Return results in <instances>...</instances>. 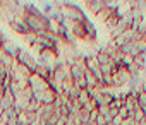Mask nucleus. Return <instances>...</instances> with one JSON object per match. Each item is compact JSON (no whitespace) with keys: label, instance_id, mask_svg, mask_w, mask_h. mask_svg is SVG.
<instances>
[{"label":"nucleus","instance_id":"obj_6","mask_svg":"<svg viewBox=\"0 0 146 125\" xmlns=\"http://www.w3.org/2000/svg\"><path fill=\"white\" fill-rule=\"evenodd\" d=\"M9 26H11L17 34H21V36H26L28 33H31V31H29V28H28V24L24 22V19H23V17H16V19H12V21L9 22Z\"/></svg>","mask_w":146,"mask_h":125},{"label":"nucleus","instance_id":"obj_19","mask_svg":"<svg viewBox=\"0 0 146 125\" xmlns=\"http://www.w3.org/2000/svg\"><path fill=\"white\" fill-rule=\"evenodd\" d=\"M96 116H98V108L93 110V111H90V123H95L96 122Z\"/></svg>","mask_w":146,"mask_h":125},{"label":"nucleus","instance_id":"obj_15","mask_svg":"<svg viewBox=\"0 0 146 125\" xmlns=\"http://www.w3.org/2000/svg\"><path fill=\"white\" fill-rule=\"evenodd\" d=\"M83 108H84V110H88V111H93V110H96V108H98V105H96V101H95V99H90Z\"/></svg>","mask_w":146,"mask_h":125},{"label":"nucleus","instance_id":"obj_2","mask_svg":"<svg viewBox=\"0 0 146 125\" xmlns=\"http://www.w3.org/2000/svg\"><path fill=\"white\" fill-rule=\"evenodd\" d=\"M64 16L69 22H78V24H83L88 19L84 11L74 2H64Z\"/></svg>","mask_w":146,"mask_h":125},{"label":"nucleus","instance_id":"obj_13","mask_svg":"<svg viewBox=\"0 0 146 125\" xmlns=\"http://www.w3.org/2000/svg\"><path fill=\"white\" fill-rule=\"evenodd\" d=\"M91 98H90V93H88V89H81V93H79V96H78V101H79V105L81 106H84L88 101H90Z\"/></svg>","mask_w":146,"mask_h":125},{"label":"nucleus","instance_id":"obj_11","mask_svg":"<svg viewBox=\"0 0 146 125\" xmlns=\"http://www.w3.org/2000/svg\"><path fill=\"white\" fill-rule=\"evenodd\" d=\"M115 5H117V4H115ZM115 5H113V7H115ZM113 7H105V9H102V11L96 14V19H98L100 22H103V24H105V22L110 19V16L113 14Z\"/></svg>","mask_w":146,"mask_h":125},{"label":"nucleus","instance_id":"obj_10","mask_svg":"<svg viewBox=\"0 0 146 125\" xmlns=\"http://www.w3.org/2000/svg\"><path fill=\"white\" fill-rule=\"evenodd\" d=\"M70 33L74 36V39H86V33H84V28L83 24H78V22H70Z\"/></svg>","mask_w":146,"mask_h":125},{"label":"nucleus","instance_id":"obj_1","mask_svg":"<svg viewBox=\"0 0 146 125\" xmlns=\"http://www.w3.org/2000/svg\"><path fill=\"white\" fill-rule=\"evenodd\" d=\"M24 22L28 24L29 31L35 33L36 36H40L41 33H45V31L50 29V17H46L45 14H40V16H26L24 17Z\"/></svg>","mask_w":146,"mask_h":125},{"label":"nucleus","instance_id":"obj_4","mask_svg":"<svg viewBox=\"0 0 146 125\" xmlns=\"http://www.w3.org/2000/svg\"><path fill=\"white\" fill-rule=\"evenodd\" d=\"M28 84H29V88L33 89V93H35V94H41V93H45V91L50 88V86H48V81L41 79V77H40V76H36V74H31V76H29Z\"/></svg>","mask_w":146,"mask_h":125},{"label":"nucleus","instance_id":"obj_16","mask_svg":"<svg viewBox=\"0 0 146 125\" xmlns=\"http://www.w3.org/2000/svg\"><path fill=\"white\" fill-rule=\"evenodd\" d=\"M141 120H144V113L141 108H136L134 110V122H141Z\"/></svg>","mask_w":146,"mask_h":125},{"label":"nucleus","instance_id":"obj_9","mask_svg":"<svg viewBox=\"0 0 146 125\" xmlns=\"http://www.w3.org/2000/svg\"><path fill=\"white\" fill-rule=\"evenodd\" d=\"M86 9L91 14L96 16L102 9H105V0H88V2H86Z\"/></svg>","mask_w":146,"mask_h":125},{"label":"nucleus","instance_id":"obj_14","mask_svg":"<svg viewBox=\"0 0 146 125\" xmlns=\"http://www.w3.org/2000/svg\"><path fill=\"white\" fill-rule=\"evenodd\" d=\"M137 105H139L141 108H144V106H146V93H144V91L137 93Z\"/></svg>","mask_w":146,"mask_h":125},{"label":"nucleus","instance_id":"obj_7","mask_svg":"<svg viewBox=\"0 0 146 125\" xmlns=\"http://www.w3.org/2000/svg\"><path fill=\"white\" fill-rule=\"evenodd\" d=\"M19 50H21V46H19L16 41H11V39H7V41L4 43V46H2V51H4L7 57H11L12 60H16V57H17Z\"/></svg>","mask_w":146,"mask_h":125},{"label":"nucleus","instance_id":"obj_23","mask_svg":"<svg viewBox=\"0 0 146 125\" xmlns=\"http://www.w3.org/2000/svg\"><path fill=\"white\" fill-rule=\"evenodd\" d=\"M0 50H2V48H0Z\"/></svg>","mask_w":146,"mask_h":125},{"label":"nucleus","instance_id":"obj_5","mask_svg":"<svg viewBox=\"0 0 146 125\" xmlns=\"http://www.w3.org/2000/svg\"><path fill=\"white\" fill-rule=\"evenodd\" d=\"M115 94H117V93H113V91H110V89H102V91L96 94V98H95L98 108H100V106H110V103L113 101Z\"/></svg>","mask_w":146,"mask_h":125},{"label":"nucleus","instance_id":"obj_8","mask_svg":"<svg viewBox=\"0 0 146 125\" xmlns=\"http://www.w3.org/2000/svg\"><path fill=\"white\" fill-rule=\"evenodd\" d=\"M83 28H84V33H86V39H90V41H96V38H98V33H96V28H95V24L90 21V17L83 22Z\"/></svg>","mask_w":146,"mask_h":125},{"label":"nucleus","instance_id":"obj_20","mask_svg":"<svg viewBox=\"0 0 146 125\" xmlns=\"http://www.w3.org/2000/svg\"><path fill=\"white\" fill-rule=\"evenodd\" d=\"M17 125H29V123H17Z\"/></svg>","mask_w":146,"mask_h":125},{"label":"nucleus","instance_id":"obj_22","mask_svg":"<svg viewBox=\"0 0 146 125\" xmlns=\"http://www.w3.org/2000/svg\"><path fill=\"white\" fill-rule=\"evenodd\" d=\"M88 125H95V123H88Z\"/></svg>","mask_w":146,"mask_h":125},{"label":"nucleus","instance_id":"obj_18","mask_svg":"<svg viewBox=\"0 0 146 125\" xmlns=\"http://www.w3.org/2000/svg\"><path fill=\"white\" fill-rule=\"evenodd\" d=\"M119 116H120L122 120H125V118H129V110H127V108H125L124 105H122V106L119 108Z\"/></svg>","mask_w":146,"mask_h":125},{"label":"nucleus","instance_id":"obj_21","mask_svg":"<svg viewBox=\"0 0 146 125\" xmlns=\"http://www.w3.org/2000/svg\"><path fill=\"white\" fill-rule=\"evenodd\" d=\"M79 125H88V123H79Z\"/></svg>","mask_w":146,"mask_h":125},{"label":"nucleus","instance_id":"obj_17","mask_svg":"<svg viewBox=\"0 0 146 125\" xmlns=\"http://www.w3.org/2000/svg\"><path fill=\"white\" fill-rule=\"evenodd\" d=\"M24 38H26V41H28L29 45H35V43L38 41V36H36L35 33H28V34H26Z\"/></svg>","mask_w":146,"mask_h":125},{"label":"nucleus","instance_id":"obj_12","mask_svg":"<svg viewBox=\"0 0 146 125\" xmlns=\"http://www.w3.org/2000/svg\"><path fill=\"white\" fill-rule=\"evenodd\" d=\"M41 12L46 16V17H50L53 12H55V7H53V2H45L43 5H41Z\"/></svg>","mask_w":146,"mask_h":125},{"label":"nucleus","instance_id":"obj_3","mask_svg":"<svg viewBox=\"0 0 146 125\" xmlns=\"http://www.w3.org/2000/svg\"><path fill=\"white\" fill-rule=\"evenodd\" d=\"M16 62H17L19 65H24L31 74H35V72H36L38 62H36V57H35L31 51H28V50L21 48V50H19V53H17V57H16Z\"/></svg>","mask_w":146,"mask_h":125}]
</instances>
